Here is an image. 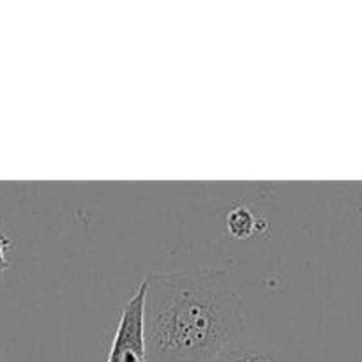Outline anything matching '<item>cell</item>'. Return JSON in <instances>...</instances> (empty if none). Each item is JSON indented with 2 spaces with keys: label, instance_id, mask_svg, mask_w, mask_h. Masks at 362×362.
<instances>
[{
  "label": "cell",
  "instance_id": "cell-1",
  "mask_svg": "<svg viewBox=\"0 0 362 362\" xmlns=\"http://www.w3.org/2000/svg\"><path fill=\"white\" fill-rule=\"evenodd\" d=\"M145 283L147 362H214L243 338V300L225 269L159 272Z\"/></svg>",
  "mask_w": 362,
  "mask_h": 362
},
{
  "label": "cell",
  "instance_id": "cell-2",
  "mask_svg": "<svg viewBox=\"0 0 362 362\" xmlns=\"http://www.w3.org/2000/svg\"><path fill=\"white\" fill-rule=\"evenodd\" d=\"M145 293L147 283L144 279L120 311L119 325L113 334L106 362H147L144 322Z\"/></svg>",
  "mask_w": 362,
  "mask_h": 362
},
{
  "label": "cell",
  "instance_id": "cell-3",
  "mask_svg": "<svg viewBox=\"0 0 362 362\" xmlns=\"http://www.w3.org/2000/svg\"><path fill=\"white\" fill-rule=\"evenodd\" d=\"M214 362H288V359L278 350L269 349V346L250 345L240 339L228 346L225 352L219 354Z\"/></svg>",
  "mask_w": 362,
  "mask_h": 362
},
{
  "label": "cell",
  "instance_id": "cell-4",
  "mask_svg": "<svg viewBox=\"0 0 362 362\" xmlns=\"http://www.w3.org/2000/svg\"><path fill=\"white\" fill-rule=\"evenodd\" d=\"M258 216L247 207H235L226 216V232L232 239L246 240L258 230Z\"/></svg>",
  "mask_w": 362,
  "mask_h": 362
},
{
  "label": "cell",
  "instance_id": "cell-5",
  "mask_svg": "<svg viewBox=\"0 0 362 362\" xmlns=\"http://www.w3.org/2000/svg\"><path fill=\"white\" fill-rule=\"evenodd\" d=\"M13 246V243H11L9 239H7L6 235H4L2 232H0V274L2 272H6L7 269H9V260H7V250Z\"/></svg>",
  "mask_w": 362,
  "mask_h": 362
}]
</instances>
